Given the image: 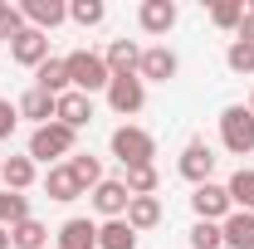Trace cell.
Returning a JSON list of instances; mask_svg holds the SVG:
<instances>
[{"instance_id":"1","label":"cell","mask_w":254,"mask_h":249,"mask_svg":"<svg viewBox=\"0 0 254 249\" xmlns=\"http://www.w3.org/2000/svg\"><path fill=\"white\" fill-rule=\"evenodd\" d=\"M68 83H73V93H88L93 98L98 88L108 93V83H113V73H108V63H103V54H93V49H73L68 54Z\"/></svg>"},{"instance_id":"2","label":"cell","mask_w":254,"mask_h":249,"mask_svg":"<svg viewBox=\"0 0 254 249\" xmlns=\"http://www.w3.org/2000/svg\"><path fill=\"white\" fill-rule=\"evenodd\" d=\"M220 142H225V152H235V156L254 152V113L245 103H230L220 113Z\"/></svg>"},{"instance_id":"3","label":"cell","mask_w":254,"mask_h":249,"mask_svg":"<svg viewBox=\"0 0 254 249\" xmlns=\"http://www.w3.org/2000/svg\"><path fill=\"white\" fill-rule=\"evenodd\" d=\"M113 156H118V161H123L127 171H132V166H152V156H157V142H152V132H147V127H118V132H113Z\"/></svg>"},{"instance_id":"4","label":"cell","mask_w":254,"mask_h":249,"mask_svg":"<svg viewBox=\"0 0 254 249\" xmlns=\"http://www.w3.org/2000/svg\"><path fill=\"white\" fill-rule=\"evenodd\" d=\"M73 137L64 123H44L30 132V161H59V156H73Z\"/></svg>"},{"instance_id":"5","label":"cell","mask_w":254,"mask_h":249,"mask_svg":"<svg viewBox=\"0 0 254 249\" xmlns=\"http://www.w3.org/2000/svg\"><path fill=\"white\" fill-rule=\"evenodd\" d=\"M108 108L118 113V118H132V113H142L147 108V83L132 73V78H113L108 83Z\"/></svg>"},{"instance_id":"6","label":"cell","mask_w":254,"mask_h":249,"mask_svg":"<svg viewBox=\"0 0 254 249\" xmlns=\"http://www.w3.org/2000/svg\"><path fill=\"white\" fill-rule=\"evenodd\" d=\"M190 210H195V220H210V225H220L235 205H230V190L215 186V181H205V186L190 190Z\"/></svg>"},{"instance_id":"7","label":"cell","mask_w":254,"mask_h":249,"mask_svg":"<svg viewBox=\"0 0 254 249\" xmlns=\"http://www.w3.org/2000/svg\"><path fill=\"white\" fill-rule=\"evenodd\" d=\"M210 171H215V152H210V142H205V137H190L186 152H181V176H186L190 186H205Z\"/></svg>"},{"instance_id":"8","label":"cell","mask_w":254,"mask_h":249,"mask_svg":"<svg viewBox=\"0 0 254 249\" xmlns=\"http://www.w3.org/2000/svg\"><path fill=\"white\" fill-rule=\"evenodd\" d=\"M127 205H132V190H127V181H98L93 186V210L98 215H108V220H123L127 215Z\"/></svg>"},{"instance_id":"9","label":"cell","mask_w":254,"mask_h":249,"mask_svg":"<svg viewBox=\"0 0 254 249\" xmlns=\"http://www.w3.org/2000/svg\"><path fill=\"white\" fill-rule=\"evenodd\" d=\"M54 123H64L68 132L88 127V123H93V98H88V93H73V88H68L64 98H54Z\"/></svg>"},{"instance_id":"10","label":"cell","mask_w":254,"mask_h":249,"mask_svg":"<svg viewBox=\"0 0 254 249\" xmlns=\"http://www.w3.org/2000/svg\"><path fill=\"white\" fill-rule=\"evenodd\" d=\"M176 68H181V59L166 49V44H152V49H142V63H137V78L147 83H166V78H176Z\"/></svg>"},{"instance_id":"11","label":"cell","mask_w":254,"mask_h":249,"mask_svg":"<svg viewBox=\"0 0 254 249\" xmlns=\"http://www.w3.org/2000/svg\"><path fill=\"white\" fill-rule=\"evenodd\" d=\"M10 59L25 63V68H39V63L49 59V34L44 30H25L20 39H10Z\"/></svg>"},{"instance_id":"12","label":"cell","mask_w":254,"mask_h":249,"mask_svg":"<svg viewBox=\"0 0 254 249\" xmlns=\"http://www.w3.org/2000/svg\"><path fill=\"white\" fill-rule=\"evenodd\" d=\"M103 63H108V73H113V78H132V73H137V63H142L137 39H113V44H108V54H103Z\"/></svg>"},{"instance_id":"13","label":"cell","mask_w":254,"mask_h":249,"mask_svg":"<svg viewBox=\"0 0 254 249\" xmlns=\"http://www.w3.org/2000/svg\"><path fill=\"white\" fill-rule=\"evenodd\" d=\"M20 10H25L30 30H44V34L54 30V25H64V20H68V5H64V0H25Z\"/></svg>"},{"instance_id":"14","label":"cell","mask_w":254,"mask_h":249,"mask_svg":"<svg viewBox=\"0 0 254 249\" xmlns=\"http://www.w3.org/2000/svg\"><path fill=\"white\" fill-rule=\"evenodd\" d=\"M225 249H254V210H230L220 220Z\"/></svg>"},{"instance_id":"15","label":"cell","mask_w":254,"mask_h":249,"mask_svg":"<svg viewBox=\"0 0 254 249\" xmlns=\"http://www.w3.org/2000/svg\"><path fill=\"white\" fill-rule=\"evenodd\" d=\"M34 88L39 93H49V98H64L73 83H68V63L64 59H44L39 68H34Z\"/></svg>"},{"instance_id":"16","label":"cell","mask_w":254,"mask_h":249,"mask_svg":"<svg viewBox=\"0 0 254 249\" xmlns=\"http://www.w3.org/2000/svg\"><path fill=\"white\" fill-rule=\"evenodd\" d=\"M54 249H98V225L93 220H64L59 225V245Z\"/></svg>"},{"instance_id":"17","label":"cell","mask_w":254,"mask_h":249,"mask_svg":"<svg viewBox=\"0 0 254 249\" xmlns=\"http://www.w3.org/2000/svg\"><path fill=\"white\" fill-rule=\"evenodd\" d=\"M44 190H49V200H78L83 195V186H78V176L68 171V161H59V166H49V176H44Z\"/></svg>"},{"instance_id":"18","label":"cell","mask_w":254,"mask_h":249,"mask_svg":"<svg viewBox=\"0 0 254 249\" xmlns=\"http://www.w3.org/2000/svg\"><path fill=\"white\" fill-rule=\"evenodd\" d=\"M0 181H5V190L25 195V190L34 186V161L30 156H5V161H0Z\"/></svg>"},{"instance_id":"19","label":"cell","mask_w":254,"mask_h":249,"mask_svg":"<svg viewBox=\"0 0 254 249\" xmlns=\"http://www.w3.org/2000/svg\"><path fill=\"white\" fill-rule=\"evenodd\" d=\"M137 20H142V30H147V34H166L171 25H176V5H171V0H142Z\"/></svg>"},{"instance_id":"20","label":"cell","mask_w":254,"mask_h":249,"mask_svg":"<svg viewBox=\"0 0 254 249\" xmlns=\"http://www.w3.org/2000/svg\"><path fill=\"white\" fill-rule=\"evenodd\" d=\"M127 225L142 235V230H152V225H161V200L157 195H132V205H127Z\"/></svg>"},{"instance_id":"21","label":"cell","mask_w":254,"mask_h":249,"mask_svg":"<svg viewBox=\"0 0 254 249\" xmlns=\"http://www.w3.org/2000/svg\"><path fill=\"white\" fill-rule=\"evenodd\" d=\"M98 249H137V230L127 220H108L98 225Z\"/></svg>"},{"instance_id":"22","label":"cell","mask_w":254,"mask_h":249,"mask_svg":"<svg viewBox=\"0 0 254 249\" xmlns=\"http://www.w3.org/2000/svg\"><path fill=\"white\" fill-rule=\"evenodd\" d=\"M10 245L15 249H49V230L30 215V220H20V225H10Z\"/></svg>"},{"instance_id":"23","label":"cell","mask_w":254,"mask_h":249,"mask_svg":"<svg viewBox=\"0 0 254 249\" xmlns=\"http://www.w3.org/2000/svg\"><path fill=\"white\" fill-rule=\"evenodd\" d=\"M15 108H20V118H30V123H54V98L49 93H39V88H30V93L20 98V103H15Z\"/></svg>"},{"instance_id":"24","label":"cell","mask_w":254,"mask_h":249,"mask_svg":"<svg viewBox=\"0 0 254 249\" xmlns=\"http://www.w3.org/2000/svg\"><path fill=\"white\" fill-rule=\"evenodd\" d=\"M68 171L78 176V186H83V190H93L98 181H103V161H98L93 152H73V156H68Z\"/></svg>"},{"instance_id":"25","label":"cell","mask_w":254,"mask_h":249,"mask_svg":"<svg viewBox=\"0 0 254 249\" xmlns=\"http://www.w3.org/2000/svg\"><path fill=\"white\" fill-rule=\"evenodd\" d=\"M225 190H230V205H235V210H254V171L250 166H240Z\"/></svg>"},{"instance_id":"26","label":"cell","mask_w":254,"mask_h":249,"mask_svg":"<svg viewBox=\"0 0 254 249\" xmlns=\"http://www.w3.org/2000/svg\"><path fill=\"white\" fill-rule=\"evenodd\" d=\"M103 15H108V5H103V0H73V5H68V20H73V25H83V30L103 25Z\"/></svg>"},{"instance_id":"27","label":"cell","mask_w":254,"mask_h":249,"mask_svg":"<svg viewBox=\"0 0 254 249\" xmlns=\"http://www.w3.org/2000/svg\"><path fill=\"white\" fill-rule=\"evenodd\" d=\"M210 20H215L220 30H240V25H245V0H215V5H210Z\"/></svg>"},{"instance_id":"28","label":"cell","mask_w":254,"mask_h":249,"mask_svg":"<svg viewBox=\"0 0 254 249\" xmlns=\"http://www.w3.org/2000/svg\"><path fill=\"white\" fill-rule=\"evenodd\" d=\"M190 249H225L220 225H210V220H195V225H190Z\"/></svg>"},{"instance_id":"29","label":"cell","mask_w":254,"mask_h":249,"mask_svg":"<svg viewBox=\"0 0 254 249\" xmlns=\"http://www.w3.org/2000/svg\"><path fill=\"white\" fill-rule=\"evenodd\" d=\"M123 181H127L132 195H157V166H132Z\"/></svg>"},{"instance_id":"30","label":"cell","mask_w":254,"mask_h":249,"mask_svg":"<svg viewBox=\"0 0 254 249\" xmlns=\"http://www.w3.org/2000/svg\"><path fill=\"white\" fill-rule=\"evenodd\" d=\"M225 63H230L235 73H254V44H245V39H230V49H225Z\"/></svg>"},{"instance_id":"31","label":"cell","mask_w":254,"mask_h":249,"mask_svg":"<svg viewBox=\"0 0 254 249\" xmlns=\"http://www.w3.org/2000/svg\"><path fill=\"white\" fill-rule=\"evenodd\" d=\"M15 123H20V108H15L10 98H0V142H10V132H15Z\"/></svg>"},{"instance_id":"32","label":"cell","mask_w":254,"mask_h":249,"mask_svg":"<svg viewBox=\"0 0 254 249\" xmlns=\"http://www.w3.org/2000/svg\"><path fill=\"white\" fill-rule=\"evenodd\" d=\"M10 15H15V5H10V0H0V39H5V25H10Z\"/></svg>"},{"instance_id":"33","label":"cell","mask_w":254,"mask_h":249,"mask_svg":"<svg viewBox=\"0 0 254 249\" xmlns=\"http://www.w3.org/2000/svg\"><path fill=\"white\" fill-rule=\"evenodd\" d=\"M0 249H15V245H10V230H5V225H0Z\"/></svg>"},{"instance_id":"34","label":"cell","mask_w":254,"mask_h":249,"mask_svg":"<svg viewBox=\"0 0 254 249\" xmlns=\"http://www.w3.org/2000/svg\"><path fill=\"white\" fill-rule=\"evenodd\" d=\"M250 113H254V98H250Z\"/></svg>"}]
</instances>
